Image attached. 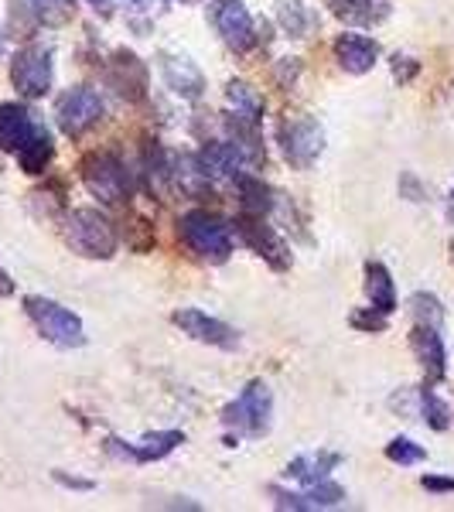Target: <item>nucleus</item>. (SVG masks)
Listing matches in <instances>:
<instances>
[{"instance_id":"423d86ee","label":"nucleus","mask_w":454,"mask_h":512,"mask_svg":"<svg viewBox=\"0 0 454 512\" xmlns=\"http://www.w3.org/2000/svg\"><path fill=\"white\" fill-rule=\"evenodd\" d=\"M11 82L21 96L38 99L52 89V52L45 45H28L14 55Z\"/></svg>"},{"instance_id":"4be33fe9","label":"nucleus","mask_w":454,"mask_h":512,"mask_svg":"<svg viewBox=\"0 0 454 512\" xmlns=\"http://www.w3.org/2000/svg\"><path fill=\"white\" fill-rule=\"evenodd\" d=\"M239 229H243V236H246V243L253 246L260 256H267V260H274V267H284V263L277 260V253H284V246H280V239L270 233L263 222H253L250 216H246L243 222H239Z\"/></svg>"},{"instance_id":"2eb2a0df","label":"nucleus","mask_w":454,"mask_h":512,"mask_svg":"<svg viewBox=\"0 0 454 512\" xmlns=\"http://www.w3.org/2000/svg\"><path fill=\"white\" fill-rule=\"evenodd\" d=\"M410 345H414V355L420 366H424L427 379H441L444 369H448V352H444V342H441V335H437V328L434 325L414 328Z\"/></svg>"},{"instance_id":"5701e85b","label":"nucleus","mask_w":454,"mask_h":512,"mask_svg":"<svg viewBox=\"0 0 454 512\" xmlns=\"http://www.w3.org/2000/svg\"><path fill=\"white\" fill-rule=\"evenodd\" d=\"M226 96H229V106L236 110L239 120H243V123H257V117L263 113V103H260V96L253 93V86H246V82H233Z\"/></svg>"},{"instance_id":"9d476101","label":"nucleus","mask_w":454,"mask_h":512,"mask_svg":"<svg viewBox=\"0 0 454 512\" xmlns=\"http://www.w3.org/2000/svg\"><path fill=\"white\" fill-rule=\"evenodd\" d=\"M175 325L185 335H192L195 342L216 345V349H236V342H239L233 328L222 325L219 318H209L205 311H198V308H181V311H175Z\"/></svg>"},{"instance_id":"cd10ccee","label":"nucleus","mask_w":454,"mask_h":512,"mask_svg":"<svg viewBox=\"0 0 454 512\" xmlns=\"http://www.w3.org/2000/svg\"><path fill=\"white\" fill-rule=\"evenodd\" d=\"M410 308H414V315L420 318V325H441V318H444V311H441V304H437V297L431 294H414V301H410Z\"/></svg>"},{"instance_id":"6ab92c4d","label":"nucleus","mask_w":454,"mask_h":512,"mask_svg":"<svg viewBox=\"0 0 454 512\" xmlns=\"http://www.w3.org/2000/svg\"><path fill=\"white\" fill-rule=\"evenodd\" d=\"M338 454H328V451H311V454H301V458H294L291 465H287V475L294 478V482H304V485H315L321 478H328V472L338 465Z\"/></svg>"},{"instance_id":"a878e982","label":"nucleus","mask_w":454,"mask_h":512,"mask_svg":"<svg viewBox=\"0 0 454 512\" xmlns=\"http://www.w3.org/2000/svg\"><path fill=\"white\" fill-rule=\"evenodd\" d=\"M277 14L287 35H294V38L304 35V28H308V11L301 7V0H277Z\"/></svg>"},{"instance_id":"c85d7f7f","label":"nucleus","mask_w":454,"mask_h":512,"mask_svg":"<svg viewBox=\"0 0 454 512\" xmlns=\"http://www.w3.org/2000/svg\"><path fill=\"white\" fill-rule=\"evenodd\" d=\"M424 489H431V492H454V478L424 475Z\"/></svg>"},{"instance_id":"c756f323","label":"nucleus","mask_w":454,"mask_h":512,"mask_svg":"<svg viewBox=\"0 0 454 512\" xmlns=\"http://www.w3.org/2000/svg\"><path fill=\"white\" fill-rule=\"evenodd\" d=\"M11 294H14V280L4 267H0V297H11Z\"/></svg>"},{"instance_id":"473e14b6","label":"nucleus","mask_w":454,"mask_h":512,"mask_svg":"<svg viewBox=\"0 0 454 512\" xmlns=\"http://www.w3.org/2000/svg\"><path fill=\"white\" fill-rule=\"evenodd\" d=\"M451 212H454V192H451Z\"/></svg>"},{"instance_id":"39448f33","label":"nucleus","mask_w":454,"mask_h":512,"mask_svg":"<svg viewBox=\"0 0 454 512\" xmlns=\"http://www.w3.org/2000/svg\"><path fill=\"white\" fill-rule=\"evenodd\" d=\"M280 147L294 168H311L325 151V130L315 117H287L280 123Z\"/></svg>"},{"instance_id":"a211bd4d","label":"nucleus","mask_w":454,"mask_h":512,"mask_svg":"<svg viewBox=\"0 0 454 512\" xmlns=\"http://www.w3.org/2000/svg\"><path fill=\"white\" fill-rule=\"evenodd\" d=\"M335 18L349 21V24H379L390 14L386 0H328Z\"/></svg>"},{"instance_id":"72a5a7b5","label":"nucleus","mask_w":454,"mask_h":512,"mask_svg":"<svg viewBox=\"0 0 454 512\" xmlns=\"http://www.w3.org/2000/svg\"><path fill=\"white\" fill-rule=\"evenodd\" d=\"M140 4H151V0H140Z\"/></svg>"},{"instance_id":"0eeeda50","label":"nucleus","mask_w":454,"mask_h":512,"mask_svg":"<svg viewBox=\"0 0 454 512\" xmlns=\"http://www.w3.org/2000/svg\"><path fill=\"white\" fill-rule=\"evenodd\" d=\"M212 24L233 52H250L257 45V28L243 0H212Z\"/></svg>"},{"instance_id":"b1692460","label":"nucleus","mask_w":454,"mask_h":512,"mask_svg":"<svg viewBox=\"0 0 454 512\" xmlns=\"http://www.w3.org/2000/svg\"><path fill=\"white\" fill-rule=\"evenodd\" d=\"M239 192H243V212L250 219H263V212L270 209V192L267 185L257 178H239Z\"/></svg>"},{"instance_id":"f03ea898","label":"nucleus","mask_w":454,"mask_h":512,"mask_svg":"<svg viewBox=\"0 0 454 512\" xmlns=\"http://www.w3.org/2000/svg\"><path fill=\"white\" fill-rule=\"evenodd\" d=\"M24 311H28V318L35 321L38 332L52 345H59V349H79V345L86 342L79 315H72L69 308H62V304L48 301V297H28V301H24Z\"/></svg>"},{"instance_id":"f3484780","label":"nucleus","mask_w":454,"mask_h":512,"mask_svg":"<svg viewBox=\"0 0 454 512\" xmlns=\"http://www.w3.org/2000/svg\"><path fill=\"white\" fill-rule=\"evenodd\" d=\"M239 164H243V151H239V144H226V140H219V144H209L202 154H198V171H202L205 178L236 175Z\"/></svg>"},{"instance_id":"aec40b11","label":"nucleus","mask_w":454,"mask_h":512,"mask_svg":"<svg viewBox=\"0 0 454 512\" xmlns=\"http://www.w3.org/2000/svg\"><path fill=\"white\" fill-rule=\"evenodd\" d=\"M366 294L373 301V308L379 315H390L396 308V291H393V277L383 263H369L366 267Z\"/></svg>"},{"instance_id":"bb28decb","label":"nucleus","mask_w":454,"mask_h":512,"mask_svg":"<svg viewBox=\"0 0 454 512\" xmlns=\"http://www.w3.org/2000/svg\"><path fill=\"white\" fill-rule=\"evenodd\" d=\"M424 448L414 444L410 437H396V441L386 444V458L396 461V465H417V461H424Z\"/></svg>"},{"instance_id":"f8f14e48","label":"nucleus","mask_w":454,"mask_h":512,"mask_svg":"<svg viewBox=\"0 0 454 512\" xmlns=\"http://www.w3.org/2000/svg\"><path fill=\"white\" fill-rule=\"evenodd\" d=\"M38 134V123L21 103H0V151L18 154L31 137Z\"/></svg>"},{"instance_id":"ddd939ff","label":"nucleus","mask_w":454,"mask_h":512,"mask_svg":"<svg viewBox=\"0 0 454 512\" xmlns=\"http://www.w3.org/2000/svg\"><path fill=\"white\" fill-rule=\"evenodd\" d=\"M161 76L168 82L171 93H178L185 99H198L205 89V76L198 72L195 62L185 59V55H161Z\"/></svg>"},{"instance_id":"f257e3e1","label":"nucleus","mask_w":454,"mask_h":512,"mask_svg":"<svg viewBox=\"0 0 454 512\" xmlns=\"http://www.w3.org/2000/svg\"><path fill=\"white\" fill-rule=\"evenodd\" d=\"M65 239L79 256H93V260H110L117 253V233H113L110 219L99 216L96 209H76L65 219Z\"/></svg>"},{"instance_id":"393cba45","label":"nucleus","mask_w":454,"mask_h":512,"mask_svg":"<svg viewBox=\"0 0 454 512\" xmlns=\"http://www.w3.org/2000/svg\"><path fill=\"white\" fill-rule=\"evenodd\" d=\"M420 407H424V420L434 427V431H448L451 410H448V403H444L434 390H424V393H420Z\"/></svg>"},{"instance_id":"7ed1b4c3","label":"nucleus","mask_w":454,"mask_h":512,"mask_svg":"<svg viewBox=\"0 0 454 512\" xmlns=\"http://www.w3.org/2000/svg\"><path fill=\"white\" fill-rule=\"evenodd\" d=\"M270 414H274V396H270V386L257 379L229 403L222 420H226V427H236L239 434L257 437L270 427Z\"/></svg>"},{"instance_id":"2f4dec72","label":"nucleus","mask_w":454,"mask_h":512,"mask_svg":"<svg viewBox=\"0 0 454 512\" xmlns=\"http://www.w3.org/2000/svg\"><path fill=\"white\" fill-rule=\"evenodd\" d=\"M0 55H4V35H0Z\"/></svg>"},{"instance_id":"dca6fc26","label":"nucleus","mask_w":454,"mask_h":512,"mask_svg":"<svg viewBox=\"0 0 454 512\" xmlns=\"http://www.w3.org/2000/svg\"><path fill=\"white\" fill-rule=\"evenodd\" d=\"M342 499H345L342 485L328 482V478H321V482H315L308 492H301V495L277 492L280 509H332V506H342Z\"/></svg>"},{"instance_id":"4468645a","label":"nucleus","mask_w":454,"mask_h":512,"mask_svg":"<svg viewBox=\"0 0 454 512\" xmlns=\"http://www.w3.org/2000/svg\"><path fill=\"white\" fill-rule=\"evenodd\" d=\"M335 59L345 72L362 76V72H369L376 65L379 48H376V41L366 35H342L335 41Z\"/></svg>"},{"instance_id":"6e6552de","label":"nucleus","mask_w":454,"mask_h":512,"mask_svg":"<svg viewBox=\"0 0 454 512\" xmlns=\"http://www.w3.org/2000/svg\"><path fill=\"white\" fill-rule=\"evenodd\" d=\"M82 178H86L89 192L96 198H103V202H120L130 188L127 168H123L113 154H93V158H86V164H82Z\"/></svg>"},{"instance_id":"9b49d317","label":"nucleus","mask_w":454,"mask_h":512,"mask_svg":"<svg viewBox=\"0 0 454 512\" xmlns=\"http://www.w3.org/2000/svg\"><path fill=\"white\" fill-rule=\"evenodd\" d=\"M185 441V434L181 431H158V434H147L140 437V441H110V451L120 454V458H130V461H140V465H147V461H158L164 454H171L178 448V444Z\"/></svg>"},{"instance_id":"1a4fd4ad","label":"nucleus","mask_w":454,"mask_h":512,"mask_svg":"<svg viewBox=\"0 0 454 512\" xmlns=\"http://www.w3.org/2000/svg\"><path fill=\"white\" fill-rule=\"evenodd\" d=\"M99 117H103V99L96 89L79 86L59 99V127L69 137H82L89 127H96Z\"/></svg>"},{"instance_id":"412c9836","label":"nucleus","mask_w":454,"mask_h":512,"mask_svg":"<svg viewBox=\"0 0 454 512\" xmlns=\"http://www.w3.org/2000/svg\"><path fill=\"white\" fill-rule=\"evenodd\" d=\"M52 154H55L52 137L38 127V134L18 151V164H21V171H28V175H41V171L48 168V161H52Z\"/></svg>"},{"instance_id":"20e7f679","label":"nucleus","mask_w":454,"mask_h":512,"mask_svg":"<svg viewBox=\"0 0 454 512\" xmlns=\"http://www.w3.org/2000/svg\"><path fill=\"white\" fill-rule=\"evenodd\" d=\"M181 236H185V243L192 246L198 256H205V260H229V253H233V236H229V226L216 216H209V212H188L185 219H181Z\"/></svg>"},{"instance_id":"7c9ffc66","label":"nucleus","mask_w":454,"mask_h":512,"mask_svg":"<svg viewBox=\"0 0 454 512\" xmlns=\"http://www.w3.org/2000/svg\"><path fill=\"white\" fill-rule=\"evenodd\" d=\"M93 4H96V7H110L113 0H93Z\"/></svg>"}]
</instances>
